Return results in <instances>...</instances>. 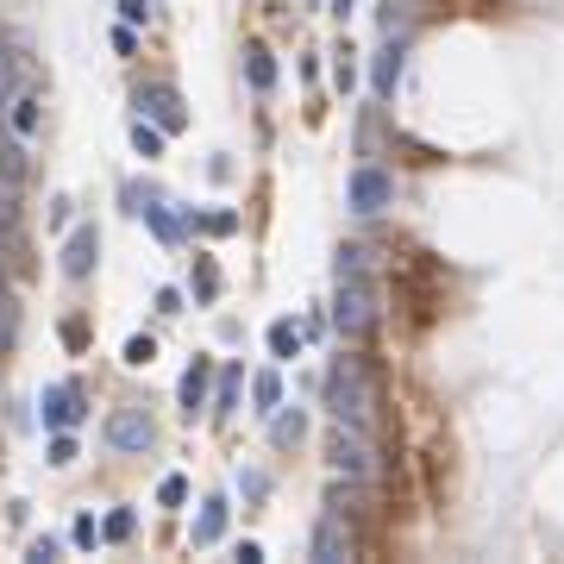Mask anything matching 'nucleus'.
<instances>
[{"label":"nucleus","instance_id":"obj_4","mask_svg":"<svg viewBox=\"0 0 564 564\" xmlns=\"http://www.w3.org/2000/svg\"><path fill=\"white\" fill-rule=\"evenodd\" d=\"M107 445L113 452H132V458H145L151 445H157V420L138 408V402H126V408H113L107 414Z\"/></svg>","mask_w":564,"mask_h":564},{"label":"nucleus","instance_id":"obj_19","mask_svg":"<svg viewBox=\"0 0 564 564\" xmlns=\"http://www.w3.org/2000/svg\"><path fill=\"white\" fill-rule=\"evenodd\" d=\"M245 69H251V88H257V94H270V88H276V63H270L264 44H251V51H245Z\"/></svg>","mask_w":564,"mask_h":564},{"label":"nucleus","instance_id":"obj_6","mask_svg":"<svg viewBox=\"0 0 564 564\" xmlns=\"http://www.w3.org/2000/svg\"><path fill=\"white\" fill-rule=\"evenodd\" d=\"M308 558H314V564H345V558H351V527H345L339 508H326L320 521H314V533H308Z\"/></svg>","mask_w":564,"mask_h":564},{"label":"nucleus","instance_id":"obj_17","mask_svg":"<svg viewBox=\"0 0 564 564\" xmlns=\"http://www.w3.org/2000/svg\"><path fill=\"white\" fill-rule=\"evenodd\" d=\"M132 151L145 157V163H151V157H163V126H157V120H145V113L132 120Z\"/></svg>","mask_w":564,"mask_h":564},{"label":"nucleus","instance_id":"obj_29","mask_svg":"<svg viewBox=\"0 0 564 564\" xmlns=\"http://www.w3.org/2000/svg\"><path fill=\"white\" fill-rule=\"evenodd\" d=\"M145 207H157V195H151V188H138V182H126V214H145Z\"/></svg>","mask_w":564,"mask_h":564},{"label":"nucleus","instance_id":"obj_32","mask_svg":"<svg viewBox=\"0 0 564 564\" xmlns=\"http://www.w3.org/2000/svg\"><path fill=\"white\" fill-rule=\"evenodd\" d=\"M51 464H76V439L69 433H51Z\"/></svg>","mask_w":564,"mask_h":564},{"label":"nucleus","instance_id":"obj_34","mask_svg":"<svg viewBox=\"0 0 564 564\" xmlns=\"http://www.w3.org/2000/svg\"><path fill=\"white\" fill-rule=\"evenodd\" d=\"M120 19H126V26H145V19H151V0H120Z\"/></svg>","mask_w":564,"mask_h":564},{"label":"nucleus","instance_id":"obj_18","mask_svg":"<svg viewBox=\"0 0 564 564\" xmlns=\"http://www.w3.org/2000/svg\"><path fill=\"white\" fill-rule=\"evenodd\" d=\"M295 351H301V326H295V320H276V326H270V358L289 364Z\"/></svg>","mask_w":564,"mask_h":564},{"label":"nucleus","instance_id":"obj_10","mask_svg":"<svg viewBox=\"0 0 564 564\" xmlns=\"http://www.w3.org/2000/svg\"><path fill=\"white\" fill-rule=\"evenodd\" d=\"M94 264H101V232H94V226H76V232H69V245H63V276L82 282Z\"/></svg>","mask_w":564,"mask_h":564},{"label":"nucleus","instance_id":"obj_13","mask_svg":"<svg viewBox=\"0 0 564 564\" xmlns=\"http://www.w3.org/2000/svg\"><path fill=\"white\" fill-rule=\"evenodd\" d=\"M176 402H182V414L195 420V408H207V358H195L182 370V389H176Z\"/></svg>","mask_w":564,"mask_h":564},{"label":"nucleus","instance_id":"obj_38","mask_svg":"<svg viewBox=\"0 0 564 564\" xmlns=\"http://www.w3.org/2000/svg\"><path fill=\"white\" fill-rule=\"evenodd\" d=\"M333 13H339V19H345V13H351V0H333Z\"/></svg>","mask_w":564,"mask_h":564},{"label":"nucleus","instance_id":"obj_7","mask_svg":"<svg viewBox=\"0 0 564 564\" xmlns=\"http://www.w3.org/2000/svg\"><path fill=\"white\" fill-rule=\"evenodd\" d=\"M82 414H88L82 383H51V389H44V433H69V427H82Z\"/></svg>","mask_w":564,"mask_h":564},{"label":"nucleus","instance_id":"obj_16","mask_svg":"<svg viewBox=\"0 0 564 564\" xmlns=\"http://www.w3.org/2000/svg\"><path fill=\"white\" fill-rule=\"evenodd\" d=\"M38 94H13V107H7V120H13V132L19 138H38Z\"/></svg>","mask_w":564,"mask_h":564},{"label":"nucleus","instance_id":"obj_35","mask_svg":"<svg viewBox=\"0 0 564 564\" xmlns=\"http://www.w3.org/2000/svg\"><path fill=\"white\" fill-rule=\"evenodd\" d=\"M239 489H245V502H257L270 483H264V470H245V477H239Z\"/></svg>","mask_w":564,"mask_h":564},{"label":"nucleus","instance_id":"obj_22","mask_svg":"<svg viewBox=\"0 0 564 564\" xmlns=\"http://www.w3.org/2000/svg\"><path fill=\"white\" fill-rule=\"evenodd\" d=\"M132 527H138V514H132V508H113L107 521H101V539H113V546H120V539H132Z\"/></svg>","mask_w":564,"mask_h":564},{"label":"nucleus","instance_id":"obj_14","mask_svg":"<svg viewBox=\"0 0 564 564\" xmlns=\"http://www.w3.org/2000/svg\"><path fill=\"white\" fill-rule=\"evenodd\" d=\"M301 433H308V414L301 408H276V420H270V439L289 452V445H301Z\"/></svg>","mask_w":564,"mask_h":564},{"label":"nucleus","instance_id":"obj_1","mask_svg":"<svg viewBox=\"0 0 564 564\" xmlns=\"http://www.w3.org/2000/svg\"><path fill=\"white\" fill-rule=\"evenodd\" d=\"M326 414L345 420V427H358L370 433V420H376V389H370V370L358 358H339L333 370H326Z\"/></svg>","mask_w":564,"mask_h":564},{"label":"nucleus","instance_id":"obj_8","mask_svg":"<svg viewBox=\"0 0 564 564\" xmlns=\"http://www.w3.org/2000/svg\"><path fill=\"white\" fill-rule=\"evenodd\" d=\"M402 69H408V44H383V51L370 57V94L376 101H395V88H402Z\"/></svg>","mask_w":564,"mask_h":564},{"label":"nucleus","instance_id":"obj_2","mask_svg":"<svg viewBox=\"0 0 564 564\" xmlns=\"http://www.w3.org/2000/svg\"><path fill=\"white\" fill-rule=\"evenodd\" d=\"M376 282L370 276H339V289H333V326L345 339H364L370 326H376Z\"/></svg>","mask_w":564,"mask_h":564},{"label":"nucleus","instance_id":"obj_26","mask_svg":"<svg viewBox=\"0 0 564 564\" xmlns=\"http://www.w3.org/2000/svg\"><path fill=\"white\" fill-rule=\"evenodd\" d=\"M157 502H163V508H182V502H188V477H163V483H157Z\"/></svg>","mask_w":564,"mask_h":564},{"label":"nucleus","instance_id":"obj_31","mask_svg":"<svg viewBox=\"0 0 564 564\" xmlns=\"http://www.w3.org/2000/svg\"><path fill=\"white\" fill-rule=\"evenodd\" d=\"M69 539H76V546H94V539H101V527H94V514H76V527H69Z\"/></svg>","mask_w":564,"mask_h":564},{"label":"nucleus","instance_id":"obj_23","mask_svg":"<svg viewBox=\"0 0 564 564\" xmlns=\"http://www.w3.org/2000/svg\"><path fill=\"white\" fill-rule=\"evenodd\" d=\"M239 408V370H226L220 376V395H214V414H232Z\"/></svg>","mask_w":564,"mask_h":564},{"label":"nucleus","instance_id":"obj_21","mask_svg":"<svg viewBox=\"0 0 564 564\" xmlns=\"http://www.w3.org/2000/svg\"><path fill=\"white\" fill-rule=\"evenodd\" d=\"M13 94H19V57H7V44H0V113L13 107Z\"/></svg>","mask_w":564,"mask_h":564},{"label":"nucleus","instance_id":"obj_30","mask_svg":"<svg viewBox=\"0 0 564 564\" xmlns=\"http://www.w3.org/2000/svg\"><path fill=\"white\" fill-rule=\"evenodd\" d=\"M339 63H333V82H339V94H351V82H358V76H351V51H345V44H339V51H333Z\"/></svg>","mask_w":564,"mask_h":564},{"label":"nucleus","instance_id":"obj_15","mask_svg":"<svg viewBox=\"0 0 564 564\" xmlns=\"http://www.w3.org/2000/svg\"><path fill=\"white\" fill-rule=\"evenodd\" d=\"M251 402H257V414H276L282 408V376L276 370H257L251 376Z\"/></svg>","mask_w":564,"mask_h":564},{"label":"nucleus","instance_id":"obj_3","mask_svg":"<svg viewBox=\"0 0 564 564\" xmlns=\"http://www.w3.org/2000/svg\"><path fill=\"white\" fill-rule=\"evenodd\" d=\"M326 464H333V477L364 483L370 470H376V452H370V439H364L358 427H345V420H333V433H326Z\"/></svg>","mask_w":564,"mask_h":564},{"label":"nucleus","instance_id":"obj_37","mask_svg":"<svg viewBox=\"0 0 564 564\" xmlns=\"http://www.w3.org/2000/svg\"><path fill=\"white\" fill-rule=\"evenodd\" d=\"M157 314H182V295L176 289H157Z\"/></svg>","mask_w":564,"mask_h":564},{"label":"nucleus","instance_id":"obj_28","mask_svg":"<svg viewBox=\"0 0 564 564\" xmlns=\"http://www.w3.org/2000/svg\"><path fill=\"white\" fill-rule=\"evenodd\" d=\"M32 564H51V558H63V539H51V533H44V539H32V552H26Z\"/></svg>","mask_w":564,"mask_h":564},{"label":"nucleus","instance_id":"obj_36","mask_svg":"<svg viewBox=\"0 0 564 564\" xmlns=\"http://www.w3.org/2000/svg\"><path fill=\"white\" fill-rule=\"evenodd\" d=\"M113 51L132 57V51H138V32H132V26H120V32H113Z\"/></svg>","mask_w":564,"mask_h":564},{"label":"nucleus","instance_id":"obj_27","mask_svg":"<svg viewBox=\"0 0 564 564\" xmlns=\"http://www.w3.org/2000/svg\"><path fill=\"white\" fill-rule=\"evenodd\" d=\"M195 295H201V301H214V295H220V270H214V264H201V270H195Z\"/></svg>","mask_w":564,"mask_h":564},{"label":"nucleus","instance_id":"obj_24","mask_svg":"<svg viewBox=\"0 0 564 564\" xmlns=\"http://www.w3.org/2000/svg\"><path fill=\"white\" fill-rule=\"evenodd\" d=\"M151 358H157V339H145V333H138V339H126V364H132V370H145Z\"/></svg>","mask_w":564,"mask_h":564},{"label":"nucleus","instance_id":"obj_11","mask_svg":"<svg viewBox=\"0 0 564 564\" xmlns=\"http://www.w3.org/2000/svg\"><path fill=\"white\" fill-rule=\"evenodd\" d=\"M26 176H32V163H26V138H7V132H0V182H7V188H26Z\"/></svg>","mask_w":564,"mask_h":564},{"label":"nucleus","instance_id":"obj_20","mask_svg":"<svg viewBox=\"0 0 564 564\" xmlns=\"http://www.w3.org/2000/svg\"><path fill=\"white\" fill-rule=\"evenodd\" d=\"M13 339H19V301L7 289V276H0V351H7Z\"/></svg>","mask_w":564,"mask_h":564},{"label":"nucleus","instance_id":"obj_5","mask_svg":"<svg viewBox=\"0 0 564 564\" xmlns=\"http://www.w3.org/2000/svg\"><path fill=\"white\" fill-rule=\"evenodd\" d=\"M345 207L351 214H383V207H395V176H383L376 163H358L351 170V182H345Z\"/></svg>","mask_w":564,"mask_h":564},{"label":"nucleus","instance_id":"obj_12","mask_svg":"<svg viewBox=\"0 0 564 564\" xmlns=\"http://www.w3.org/2000/svg\"><path fill=\"white\" fill-rule=\"evenodd\" d=\"M220 533H226V502L214 496V502H201V514H195V527H188V546H214Z\"/></svg>","mask_w":564,"mask_h":564},{"label":"nucleus","instance_id":"obj_9","mask_svg":"<svg viewBox=\"0 0 564 564\" xmlns=\"http://www.w3.org/2000/svg\"><path fill=\"white\" fill-rule=\"evenodd\" d=\"M138 107H145V113H151V120H157L163 132H182V126H188V113H182V94H176L170 82H145V88H138Z\"/></svg>","mask_w":564,"mask_h":564},{"label":"nucleus","instance_id":"obj_33","mask_svg":"<svg viewBox=\"0 0 564 564\" xmlns=\"http://www.w3.org/2000/svg\"><path fill=\"white\" fill-rule=\"evenodd\" d=\"M195 226H207L214 239H226V232H239V214H207V220H195Z\"/></svg>","mask_w":564,"mask_h":564},{"label":"nucleus","instance_id":"obj_25","mask_svg":"<svg viewBox=\"0 0 564 564\" xmlns=\"http://www.w3.org/2000/svg\"><path fill=\"white\" fill-rule=\"evenodd\" d=\"M364 264H370V251H364V245H345L333 270H339V276H364Z\"/></svg>","mask_w":564,"mask_h":564}]
</instances>
